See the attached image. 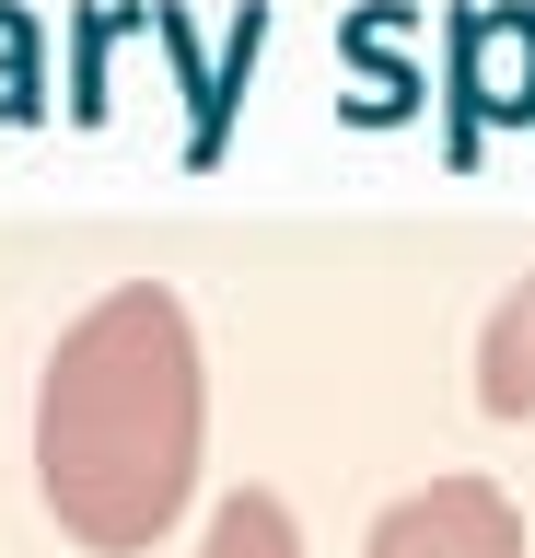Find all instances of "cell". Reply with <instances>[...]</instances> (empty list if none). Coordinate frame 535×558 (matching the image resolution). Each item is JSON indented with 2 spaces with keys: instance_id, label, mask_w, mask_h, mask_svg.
<instances>
[{
  "instance_id": "cell-4",
  "label": "cell",
  "mask_w": 535,
  "mask_h": 558,
  "mask_svg": "<svg viewBox=\"0 0 535 558\" xmlns=\"http://www.w3.org/2000/svg\"><path fill=\"white\" fill-rule=\"evenodd\" d=\"M198 558H303V523H291L268 488H233L210 512V535H198Z\"/></svg>"
},
{
  "instance_id": "cell-1",
  "label": "cell",
  "mask_w": 535,
  "mask_h": 558,
  "mask_svg": "<svg viewBox=\"0 0 535 558\" xmlns=\"http://www.w3.org/2000/svg\"><path fill=\"white\" fill-rule=\"evenodd\" d=\"M198 418L210 384L163 279H129L94 314H71L36 384V500L59 512V535L106 558L151 547L198 488Z\"/></svg>"
},
{
  "instance_id": "cell-2",
  "label": "cell",
  "mask_w": 535,
  "mask_h": 558,
  "mask_svg": "<svg viewBox=\"0 0 535 558\" xmlns=\"http://www.w3.org/2000/svg\"><path fill=\"white\" fill-rule=\"evenodd\" d=\"M361 558H524V512L489 477H430L361 535Z\"/></svg>"
},
{
  "instance_id": "cell-3",
  "label": "cell",
  "mask_w": 535,
  "mask_h": 558,
  "mask_svg": "<svg viewBox=\"0 0 535 558\" xmlns=\"http://www.w3.org/2000/svg\"><path fill=\"white\" fill-rule=\"evenodd\" d=\"M477 408L489 418H535V279H512L477 326Z\"/></svg>"
}]
</instances>
